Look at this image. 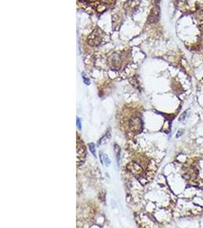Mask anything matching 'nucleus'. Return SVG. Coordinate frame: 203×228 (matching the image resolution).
<instances>
[{
	"mask_svg": "<svg viewBox=\"0 0 203 228\" xmlns=\"http://www.w3.org/2000/svg\"><path fill=\"white\" fill-rule=\"evenodd\" d=\"M159 12H160V9L158 5L155 6L151 9V13L149 15V17H148V20L151 23H155L158 21L159 19Z\"/></svg>",
	"mask_w": 203,
	"mask_h": 228,
	"instance_id": "f257e3e1",
	"label": "nucleus"
},
{
	"mask_svg": "<svg viewBox=\"0 0 203 228\" xmlns=\"http://www.w3.org/2000/svg\"><path fill=\"white\" fill-rule=\"evenodd\" d=\"M110 133H107V134L104 136V138H102L100 139L99 142H98V145H101V144H105L106 142H107L108 140H110Z\"/></svg>",
	"mask_w": 203,
	"mask_h": 228,
	"instance_id": "f03ea898",
	"label": "nucleus"
},
{
	"mask_svg": "<svg viewBox=\"0 0 203 228\" xmlns=\"http://www.w3.org/2000/svg\"><path fill=\"white\" fill-rule=\"evenodd\" d=\"M102 159H103L102 160V162L104 163V164H105V165H106L107 167H108L111 164V161H110V160L109 157H108L106 154H103V155H102Z\"/></svg>",
	"mask_w": 203,
	"mask_h": 228,
	"instance_id": "7ed1b4c3",
	"label": "nucleus"
},
{
	"mask_svg": "<svg viewBox=\"0 0 203 228\" xmlns=\"http://www.w3.org/2000/svg\"><path fill=\"white\" fill-rule=\"evenodd\" d=\"M115 152H116V160L117 162H119V158H120V148L117 144H115Z\"/></svg>",
	"mask_w": 203,
	"mask_h": 228,
	"instance_id": "20e7f679",
	"label": "nucleus"
},
{
	"mask_svg": "<svg viewBox=\"0 0 203 228\" xmlns=\"http://www.w3.org/2000/svg\"><path fill=\"white\" fill-rule=\"evenodd\" d=\"M89 149L91 151L92 154L94 157H96V151H95V146H94V143H91L89 144Z\"/></svg>",
	"mask_w": 203,
	"mask_h": 228,
	"instance_id": "39448f33",
	"label": "nucleus"
},
{
	"mask_svg": "<svg viewBox=\"0 0 203 228\" xmlns=\"http://www.w3.org/2000/svg\"><path fill=\"white\" fill-rule=\"evenodd\" d=\"M82 77H83V79H84V82L85 83V84L89 85V84H90V80H89L86 76H84V74H82Z\"/></svg>",
	"mask_w": 203,
	"mask_h": 228,
	"instance_id": "423d86ee",
	"label": "nucleus"
},
{
	"mask_svg": "<svg viewBox=\"0 0 203 228\" xmlns=\"http://www.w3.org/2000/svg\"><path fill=\"white\" fill-rule=\"evenodd\" d=\"M186 112L183 113V114H182L181 116H180V117L179 118V120L180 121V122H182V121H183L185 119V118H186Z\"/></svg>",
	"mask_w": 203,
	"mask_h": 228,
	"instance_id": "0eeeda50",
	"label": "nucleus"
},
{
	"mask_svg": "<svg viewBox=\"0 0 203 228\" xmlns=\"http://www.w3.org/2000/svg\"><path fill=\"white\" fill-rule=\"evenodd\" d=\"M77 126L79 129H81V119L77 118Z\"/></svg>",
	"mask_w": 203,
	"mask_h": 228,
	"instance_id": "6e6552de",
	"label": "nucleus"
},
{
	"mask_svg": "<svg viewBox=\"0 0 203 228\" xmlns=\"http://www.w3.org/2000/svg\"><path fill=\"white\" fill-rule=\"evenodd\" d=\"M183 132H184V130H183V129H180V130H179V131L177 132V135H176V138L180 137V136H181L182 135H183Z\"/></svg>",
	"mask_w": 203,
	"mask_h": 228,
	"instance_id": "1a4fd4ad",
	"label": "nucleus"
},
{
	"mask_svg": "<svg viewBox=\"0 0 203 228\" xmlns=\"http://www.w3.org/2000/svg\"><path fill=\"white\" fill-rule=\"evenodd\" d=\"M160 0H154V2H155L156 3H158V2H159Z\"/></svg>",
	"mask_w": 203,
	"mask_h": 228,
	"instance_id": "9d476101",
	"label": "nucleus"
}]
</instances>
